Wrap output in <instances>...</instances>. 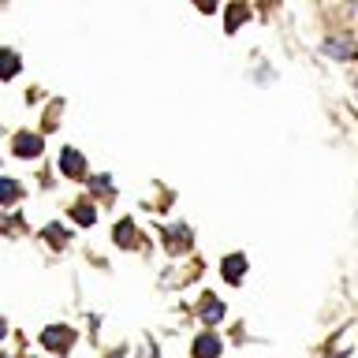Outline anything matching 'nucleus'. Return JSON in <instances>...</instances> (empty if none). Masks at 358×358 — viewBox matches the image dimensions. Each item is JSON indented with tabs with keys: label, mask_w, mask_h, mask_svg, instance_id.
<instances>
[{
	"label": "nucleus",
	"mask_w": 358,
	"mask_h": 358,
	"mask_svg": "<svg viewBox=\"0 0 358 358\" xmlns=\"http://www.w3.org/2000/svg\"><path fill=\"white\" fill-rule=\"evenodd\" d=\"M324 52L336 60H351V41H324Z\"/></svg>",
	"instance_id": "8"
},
{
	"label": "nucleus",
	"mask_w": 358,
	"mask_h": 358,
	"mask_svg": "<svg viewBox=\"0 0 358 358\" xmlns=\"http://www.w3.org/2000/svg\"><path fill=\"white\" fill-rule=\"evenodd\" d=\"M15 153L19 157H38L41 153V134H15Z\"/></svg>",
	"instance_id": "4"
},
{
	"label": "nucleus",
	"mask_w": 358,
	"mask_h": 358,
	"mask_svg": "<svg viewBox=\"0 0 358 358\" xmlns=\"http://www.w3.org/2000/svg\"><path fill=\"white\" fill-rule=\"evenodd\" d=\"M45 235H49L52 246H64V243H67V231H64V228H45Z\"/></svg>",
	"instance_id": "12"
},
{
	"label": "nucleus",
	"mask_w": 358,
	"mask_h": 358,
	"mask_svg": "<svg viewBox=\"0 0 358 358\" xmlns=\"http://www.w3.org/2000/svg\"><path fill=\"white\" fill-rule=\"evenodd\" d=\"M198 313H201V321H206L209 329H213V324L224 317V302H220L217 295H206V302H201V310H198Z\"/></svg>",
	"instance_id": "5"
},
{
	"label": "nucleus",
	"mask_w": 358,
	"mask_h": 358,
	"mask_svg": "<svg viewBox=\"0 0 358 358\" xmlns=\"http://www.w3.org/2000/svg\"><path fill=\"white\" fill-rule=\"evenodd\" d=\"M243 276H246V257L243 254L224 257V280H228V284H243Z\"/></svg>",
	"instance_id": "3"
},
{
	"label": "nucleus",
	"mask_w": 358,
	"mask_h": 358,
	"mask_svg": "<svg viewBox=\"0 0 358 358\" xmlns=\"http://www.w3.org/2000/svg\"><path fill=\"white\" fill-rule=\"evenodd\" d=\"M243 19H246V11L243 8H231L228 11V30H235V22H243Z\"/></svg>",
	"instance_id": "13"
},
{
	"label": "nucleus",
	"mask_w": 358,
	"mask_h": 358,
	"mask_svg": "<svg viewBox=\"0 0 358 358\" xmlns=\"http://www.w3.org/2000/svg\"><path fill=\"white\" fill-rule=\"evenodd\" d=\"M116 243H123V246H134V243H138V239H134V224H131V220L116 224Z\"/></svg>",
	"instance_id": "9"
},
{
	"label": "nucleus",
	"mask_w": 358,
	"mask_h": 358,
	"mask_svg": "<svg viewBox=\"0 0 358 358\" xmlns=\"http://www.w3.org/2000/svg\"><path fill=\"white\" fill-rule=\"evenodd\" d=\"M41 340H45V347H52V351H67V347L75 343V332L64 329V324H52V329L45 332Z\"/></svg>",
	"instance_id": "1"
},
{
	"label": "nucleus",
	"mask_w": 358,
	"mask_h": 358,
	"mask_svg": "<svg viewBox=\"0 0 358 358\" xmlns=\"http://www.w3.org/2000/svg\"><path fill=\"white\" fill-rule=\"evenodd\" d=\"M60 168L67 176H83V157H78L75 150H64L60 153Z\"/></svg>",
	"instance_id": "6"
},
{
	"label": "nucleus",
	"mask_w": 358,
	"mask_h": 358,
	"mask_svg": "<svg viewBox=\"0 0 358 358\" xmlns=\"http://www.w3.org/2000/svg\"><path fill=\"white\" fill-rule=\"evenodd\" d=\"M22 194L19 183H11V179H0V201H15Z\"/></svg>",
	"instance_id": "10"
},
{
	"label": "nucleus",
	"mask_w": 358,
	"mask_h": 358,
	"mask_svg": "<svg viewBox=\"0 0 358 358\" xmlns=\"http://www.w3.org/2000/svg\"><path fill=\"white\" fill-rule=\"evenodd\" d=\"M19 71V56L15 52H0V78H11V75H15Z\"/></svg>",
	"instance_id": "7"
},
{
	"label": "nucleus",
	"mask_w": 358,
	"mask_h": 358,
	"mask_svg": "<svg viewBox=\"0 0 358 358\" xmlns=\"http://www.w3.org/2000/svg\"><path fill=\"white\" fill-rule=\"evenodd\" d=\"M355 90H358V86H355Z\"/></svg>",
	"instance_id": "14"
},
{
	"label": "nucleus",
	"mask_w": 358,
	"mask_h": 358,
	"mask_svg": "<svg viewBox=\"0 0 358 358\" xmlns=\"http://www.w3.org/2000/svg\"><path fill=\"white\" fill-rule=\"evenodd\" d=\"M75 220H83V224H94V206H86V201H78V206H75Z\"/></svg>",
	"instance_id": "11"
},
{
	"label": "nucleus",
	"mask_w": 358,
	"mask_h": 358,
	"mask_svg": "<svg viewBox=\"0 0 358 358\" xmlns=\"http://www.w3.org/2000/svg\"><path fill=\"white\" fill-rule=\"evenodd\" d=\"M194 358H220V336L217 332H201L194 340Z\"/></svg>",
	"instance_id": "2"
}]
</instances>
